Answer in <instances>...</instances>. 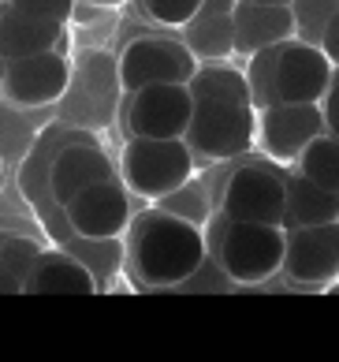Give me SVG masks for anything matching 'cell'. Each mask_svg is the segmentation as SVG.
I'll use <instances>...</instances> for the list:
<instances>
[{
  "instance_id": "6da1fadb",
  "label": "cell",
  "mask_w": 339,
  "mask_h": 362,
  "mask_svg": "<svg viewBox=\"0 0 339 362\" xmlns=\"http://www.w3.org/2000/svg\"><path fill=\"white\" fill-rule=\"evenodd\" d=\"M209 258L206 228L168 209H142L127 228V269L138 288H179Z\"/></svg>"
},
{
  "instance_id": "7a4b0ae2",
  "label": "cell",
  "mask_w": 339,
  "mask_h": 362,
  "mask_svg": "<svg viewBox=\"0 0 339 362\" xmlns=\"http://www.w3.org/2000/svg\"><path fill=\"white\" fill-rule=\"evenodd\" d=\"M209 254L232 284H261L273 273H283L287 224L232 221L220 213L209 232Z\"/></svg>"
},
{
  "instance_id": "3957f363",
  "label": "cell",
  "mask_w": 339,
  "mask_h": 362,
  "mask_svg": "<svg viewBox=\"0 0 339 362\" xmlns=\"http://www.w3.org/2000/svg\"><path fill=\"white\" fill-rule=\"evenodd\" d=\"M198 153L186 139H127L119 157V176L142 202H160L194 180Z\"/></svg>"
},
{
  "instance_id": "277c9868",
  "label": "cell",
  "mask_w": 339,
  "mask_h": 362,
  "mask_svg": "<svg viewBox=\"0 0 339 362\" xmlns=\"http://www.w3.org/2000/svg\"><path fill=\"white\" fill-rule=\"evenodd\" d=\"M186 142L198 157L232 160L254 150L257 142V109L242 101L201 98L194 105V119L186 127Z\"/></svg>"
},
{
  "instance_id": "5b68a950",
  "label": "cell",
  "mask_w": 339,
  "mask_h": 362,
  "mask_svg": "<svg viewBox=\"0 0 339 362\" xmlns=\"http://www.w3.org/2000/svg\"><path fill=\"white\" fill-rule=\"evenodd\" d=\"M198 71V57L186 42L175 37H134V42L119 52V90L138 93L145 86H165V83H191Z\"/></svg>"
},
{
  "instance_id": "8992f818",
  "label": "cell",
  "mask_w": 339,
  "mask_h": 362,
  "mask_svg": "<svg viewBox=\"0 0 339 362\" xmlns=\"http://www.w3.org/2000/svg\"><path fill=\"white\" fill-rule=\"evenodd\" d=\"M194 105L198 98L186 83H165L127 93V109H124L127 139H186Z\"/></svg>"
},
{
  "instance_id": "52a82bcc",
  "label": "cell",
  "mask_w": 339,
  "mask_h": 362,
  "mask_svg": "<svg viewBox=\"0 0 339 362\" xmlns=\"http://www.w3.org/2000/svg\"><path fill=\"white\" fill-rule=\"evenodd\" d=\"M220 213L232 221L287 224V176L273 165H242L224 180Z\"/></svg>"
},
{
  "instance_id": "ba28073f",
  "label": "cell",
  "mask_w": 339,
  "mask_h": 362,
  "mask_svg": "<svg viewBox=\"0 0 339 362\" xmlns=\"http://www.w3.org/2000/svg\"><path fill=\"white\" fill-rule=\"evenodd\" d=\"M64 209L67 224L75 235L90 239V243H108L119 239L134 224V209H131V187L124 183V176H108L101 183L78 191Z\"/></svg>"
},
{
  "instance_id": "9c48e42d",
  "label": "cell",
  "mask_w": 339,
  "mask_h": 362,
  "mask_svg": "<svg viewBox=\"0 0 339 362\" xmlns=\"http://www.w3.org/2000/svg\"><path fill=\"white\" fill-rule=\"evenodd\" d=\"M328 131V116L324 105H295V101H273L257 109V139L261 150L280 160V165H295L302 150L314 139Z\"/></svg>"
},
{
  "instance_id": "30bf717a",
  "label": "cell",
  "mask_w": 339,
  "mask_h": 362,
  "mask_svg": "<svg viewBox=\"0 0 339 362\" xmlns=\"http://www.w3.org/2000/svg\"><path fill=\"white\" fill-rule=\"evenodd\" d=\"M335 64L328 52L314 42L291 37L280 45L276 57V101H295V105H321L332 86Z\"/></svg>"
},
{
  "instance_id": "8fae6325",
  "label": "cell",
  "mask_w": 339,
  "mask_h": 362,
  "mask_svg": "<svg viewBox=\"0 0 339 362\" xmlns=\"http://www.w3.org/2000/svg\"><path fill=\"white\" fill-rule=\"evenodd\" d=\"M283 273L302 288H328L339 276V221L287 228Z\"/></svg>"
},
{
  "instance_id": "7c38bea8",
  "label": "cell",
  "mask_w": 339,
  "mask_h": 362,
  "mask_svg": "<svg viewBox=\"0 0 339 362\" xmlns=\"http://www.w3.org/2000/svg\"><path fill=\"white\" fill-rule=\"evenodd\" d=\"M67 86H71V64L64 49L4 64V98L19 109H45L64 98Z\"/></svg>"
},
{
  "instance_id": "4fadbf2b",
  "label": "cell",
  "mask_w": 339,
  "mask_h": 362,
  "mask_svg": "<svg viewBox=\"0 0 339 362\" xmlns=\"http://www.w3.org/2000/svg\"><path fill=\"white\" fill-rule=\"evenodd\" d=\"M298 37V16L295 4H257V0H239L235 4V52L254 57V52L276 49Z\"/></svg>"
},
{
  "instance_id": "5bb4252c",
  "label": "cell",
  "mask_w": 339,
  "mask_h": 362,
  "mask_svg": "<svg viewBox=\"0 0 339 362\" xmlns=\"http://www.w3.org/2000/svg\"><path fill=\"white\" fill-rule=\"evenodd\" d=\"M235 4L239 0H206L201 11L183 26V42L198 64H227L235 52Z\"/></svg>"
},
{
  "instance_id": "9a60e30c",
  "label": "cell",
  "mask_w": 339,
  "mask_h": 362,
  "mask_svg": "<svg viewBox=\"0 0 339 362\" xmlns=\"http://www.w3.org/2000/svg\"><path fill=\"white\" fill-rule=\"evenodd\" d=\"M108 176H116L112 172V160L101 146L93 142H71L64 146L52 160V172H49V191H52V202L56 206H67L78 191H86V187L101 183Z\"/></svg>"
},
{
  "instance_id": "2e32d148",
  "label": "cell",
  "mask_w": 339,
  "mask_h": 362,
  "mask_svg": "<svg viewBox=\"0 0 339 362\" xmlns=\"http://www.w3.org/2000/svg\"><path fill=\"white\" fill-rule=\"evenodd\" d=\"M64 26L67 23L26 16V11L4 4V26H0V52H4V64L64 49Z\"/></svg>"
},
{
  "instance_id": "e0dca14e",
  "label": "cell",
  "mask_w": 339,
  "mask_h": 362,
  "mask_svg": "<svg viewBox=\"0 0 339 362\" xmlns=\"http://www.w3.org/2000/svg\"><path fill=\"white\" fill-rule=\"evenodd\" d=\"M23 291H30V295H93L97 291V280H93L86 262L71 258L67 250H42V258L34 262Z\"/></svg>"
},
{
  "instance_id": "ac0fdd59",
  "label": "cell",
  "mask_w": 339,
  "mask_h": 362,
  "mask_svg": "<svg viewBox=\"0 0 339 362\" xmlns=\"http://www.w3.org/2000/svg\"><path fill=\"white\" fill-rule=\"evenodd\" d=\"M339 221V194L324 191L306 172H291L287 176V228L298 224H332Z\"/></svg>"
},
{
  "instance_id": "d6986e66",
  "label": "cell",
  "mask_w": 339,
  "mask_h": 362,
  "mask_svg": "<svg viewBox=\"0 0 339 362\" xmlns=\"http://www.w3.org/2000/svg\"><path fill=\"white\" fill-rule=\"evenodd\" d=\"M191 93L201 98H216V101H242V105H254V93H250V78L246 71L232 68V64H198V71L191 83Z\"/></svg>"
},
{
  "instance_id": "ffe728a7",
  "label": "cell",
  "mask_w": 339,
  "mask_h": 362,
  "mask_svg": "<svg viewBox=\"0 0 339 362\" xmlns=\"http://www.w3.org/2000/svg\"><path fill=\"white\" fill-rule=\"evenodd\" d=\"M298 172H306L314 183H321L324 191L339 194V135L335 131H324L321 139H314L302 150V157L295 160Z\"/></svg>"
},
{
  "instance_id": "44dd1931",
  "label": "cell",
  "mask_w": 339,
  "mask_h": 362,
  "mask_svg": "<svg viewBox=\"0 0 339 362\" xmlns=\"http://www.w3.org/2000/svg\"><path fill=\"white\" fill-rule=\"evenodd\" d=\"M276 57H280V45L246 57L250 60L246 78H250V93H254V109H265V105L276 101Z\"/></svg>"
},
{
  "instance_id": "7402d4cb",
  "label": "cell",
  "mask_w": 339,
  "mask_h": 362,
  "mask_svg": "<svg viewBox=\"0 0 339 362\" xmlns=\"http://www.w3.org/2000/svg\"><path fill=\"white\" fill-rule=\"evenodd\" d=\"M339 11V0H295V16H298V37L302 42L321 45V34L328 19Z\"/></svg>"
},
{
  "instance_id": "603a6c76",
  "label": "cell",
  "mask_w": 339,
  "mask_h": 362,
  "mask_svg": "<svg viewBox=\"0 0 339 362\" xmlns=\"http://www.w3.org/2000/svg\"><path fill=\"white\" fill-rule=\"evenodd\" d=\"M206 0H138V8L145 11L157 26H172V30H183L191 23Z\"/></svg>"
},
{
  "instance_id": "cb8c5ba5",
  "label": "cell",
  "mask_w": 339,
  "mask_h": 362,
  "mask_svg": "<svg viewBox=\"0 0 339 362\" xmlns=\"http://www.w3.org/2000/svg\"><path fill=\"white\" fill-rule=\"evenodd\" d=\"M157 206H160V209H168V213H175V217L194 221V224H201V228H206V221H209V202H206V191H201V187H194V183H186V187H179L175 194L160 198Z\"/></svg>"
},
{
  "instance_id": "d4e9b609",
  "label": "cell",
  "mask_w": 339,
  "mask_h": 362,
  "mask_svg": "<svg viewBox=\"0 0 339 362\" xmlns=\"http://www.w3.org/2000/svg\"><path fill=\"white\" fill-rule=\"evenodd\" d=\"M4 4L26 11V16H42V19H56V23H71L78 11V0H4Z\"/></svg>"
},
{
  "instance_id": "484cf974",
  "label": "cell",
  "mask_w": 339,
  "mask_h": 362,
  "mask_svg": "<svg viewBox=\"0 0 339 362\" xmlns=\"http://www.w3.org/2000/svg\"><path fill=\"white\" fill-rule=\"evenodd\" d=\"M324 116H328V131H335L339 135V68H335V75H332V86H328V93H324Z\"/></svg>"
},
{
  "instance_id": "4316f807",
  "label": "cell",
  "mask_w": 339,
  "mask_h": 362,
  "mask_svg": "<svg viewBox=\"0 0 339 362\" xmlns=\"http://www.w3.org/2000/svg\"><path fill=\"white\" fill-rule=\"evenodd\" d=\"M321 49L328 52V60L339 68V11L328 19V26H324V34H321Z\"/></svg>"
},
{
  "instance_id": "83f0119b",
  "label": "cell",
  "mask_w": 339,
  "mask_h": 362,
  "mask_svg": "<svg viewBox=\"0 0 339 362\" xmlns=\"http://www.w3.org/2000/svg\"><path fill=\"white\" fill-rule=\"evenodd\" d=\"M86 4H93V8H124L127 0H86Z\"/></svg>"
},
{
  "instance_id": "f1b7e54d",
  "label": "cell",
  "mask_w": 339,
  "mask_h": 362,
  "mask_svg": "<svg viewBox=\"0 0 339 362\" xmlns=\"http://www.w3.org/2000/svg\"><path fill=\"white\" fill-rule=\"evenodd\" d=\"M257 4H295V0H257Z\"/></svg>"
}]
</instances>
